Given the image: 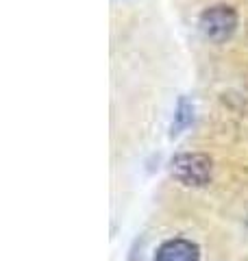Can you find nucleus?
Returning a JSON list of instances; mask_svg holds the SVG:
<instances>
[{"label": "nucleus", "instance_id": "1", "mask_svg": "<svg viewBox=\"0 0 248 261\" xmlns=\"http://www.w3.org/2000/svg\"><path fill=\"white\" fill-rule=\"evenodd\" d=\"M198 27H201L203 35L207 39H211V42H216V44L227 42L237 29V13L229 5L209 7V9H205L201 13Z\"/></svg>", "mask_w": 248, "mask_h": 261}, {"label": "nucleus", "instance_id": "4", "mask_svg": "<svg viewBox=\"0 0 248 261\" xmlns=\"http://www.w3.org/2000/svg\"><path fill=\"white\" fill-rule=\"evenodd\" d=\"M194 120V105L187 100L185 96L179 98V105H177V113H175V122H172V137H177L179 133L192 124Z\"/></svg>", "mask_w": 248, "mask_h": 261}, {"label": "nucleus", "instance_id": "2", "mask_svg": "<svg viewBox=\"0 0 248 261\" xmlns=\"http://www.w3.org/2000/svg\"><path fill=\"white\" fill-rule=\"evenodd\" d=\"M172 174L185 185H207L211 181L213 163L207 154H179L172 159Z\"/></svg>", "mask_w": 248, "mask_h": 261}, {"label": "nucleus", "instance_id": "3", "mask_svg": "<svg viewBox=\"0 0 248 261\" xmlns=\"http://www.w3.org/2000/svg\"><path fill=\"white\" fill-rule=\"evenodd\" d=\"M155 261H201V248L189 240H168L157 250Z\"/></svg>", "mask_w": 248, "mask_h": 261}]
</instances>
